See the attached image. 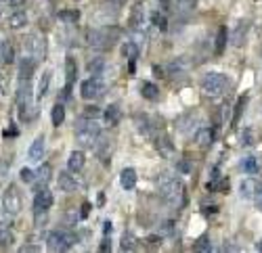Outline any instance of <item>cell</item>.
Returning <instances> with one entry per match:
<instances>
[{
  "label": "cell",
  "mask_w": 262,
  "mask_h": 253,
  "mask_svg": "<svg viewBox=\"0 0 262 253\" xmlns=\"http://www.w3.org/2000/svg\"><path fill=\"white\" fill-rule=\"evenodd\" d=\"M160 190H162V197L166 199V203H168L172 209H180L187 201L185 184H182L178 178H164L160 182Z\"/></svg>",
  "instance_id": "obj_1"
},
{
  "label": "cell",
  "mask_w": 262,
  "mask_h": 253,
  "mask_svg": "<svg viewBox=\"0 0 262 253\" xmlns=\"http://www.w3.org/2000/svg\"><path fill=\"white\" fill-rule=\"evenodd\" d=\"M84 36H86V42H88L90 48L105 50V48H111V44L120 36V30H116V28H88Z\"/></svg>",
  "instance_id": "obj_2"
},
{
  "label": "cell",
  "mask_w": 262,
  "mask_h": 253,
  "mask_svg": "<svg viewBox=\"0 0 262 253\" xmlns=\"http://www.w3.org/2000/svg\"><path fill=\"white\" fill-rule=\"evenodd\" d=\"M74 136H76V141L80 143L82 146H94L97 138L101 136V128H99V124L94 119L82 117V119H78L76 130H74Z\"/></svg>",
  "instance_id": "obj_3"
},
{
  "label": "cell",
  "mask_w": 262,
  "mask_h": 253,
  "mask_svg": "<svg viewBox=\"0 0 262 253\" xmlns=\"http://www.w3.org/2000/svg\"><path fill=\"white\" fill-rule=\"evenodd\" d=\"M202 90L210 97H218V94H222L226 90V86H229V77L224 73H218V72H210L202 77Z\"/></svg>",
  "instance_id": "obj_4"
},
{
  "label": "cell",
  "mask_w": 262,
  "mask_h": 253,
  "mask_svg": "<svg viewBox=\"0 0 262 253\" xmlns=\"http://www.w3.org/2000/svg\"><path fill=\"white\" fill-rule=\"evenodd\" d=\"M15 105L17 111L23 119H30L28 109H32V86L28 80H19V88L15 92Z\"/></svg>",
  "instance_id": "obj_5"
},
{
  "label": "cell",
  "mask_w": 262,
  "mask_h": 253,
  "mask_svg": "<svg viewBox=\"0 0 262 253\" xmlns=\"http://www.w3.org/2000/svg\"><path fill=\"white\" fill-rule=\"evenodd\" d=\"M103 92H105V86H103V82L99 80V77H88V80H84L80 84V97L86 99V101L97 99Z\"/></svg>",
  "instance_id": "obj_6"
},
{
  "label": "cell",
  "mask_w": 262,
  "mask_h": 253,
  "mask_svg": "<svg viewBox=\"0 0 262 253\" xmlns=\"http://www.w3.org/2000/svg\"><path fill=\"white\" fill-rule=\"evenodd\" d=\"M2 205H4V212L8 216H15V214L21 212V195H19V190H17L15 184H11V186L6 188L4 199H2Z\"/></svg>",
  "instance_id": "obj_7"
},
{
  "label": "cell",
  "mask_w": 262,
  "mask_h": 253,
  "mask_svg": "<svg viewBox=\"0 0 262 253\" xmlns=\"http://www.w3.org/2000/svg\"><path fill=\"white\" fill-rule=\"evenodd\" d=\"M52 193L44 186V188H38V193H36V197H34V212H36L38 216L40 214H46L48 209H50V205H52Z\"/></svg>",
  "instance_id": "obj_8"
},
{
  "label": "cell",
  "mask_w": 262,
  "mask_h": 253,
  "mask_svg": "<svg viewBox=\"0 0 262 253\" xmlns=\"http://www.w3.org/2000/svg\"><path fill=\"white\" fill-rule=\"evenodd\" d=\"M248 32H250L248 21H239L237 25H235V28H233V34H231V42H233V46L241 48L243 44H246V40H248Z\"/></svg>",
  "instance_id": "obj_9"
},
{
  "label": "cell",
  "mask_w": 262,
  "mask_h": 253,
  "mask_svg": "<svg viewBox=\"0 0 262 253\" xmlns=\"http://www.w3.org/2000/svg\"><path fill=\"white\" fill-rule=\"evenodd\" d=\"M191 69V61L187 57H176V59H172L168 67H166V72H168L170 75H180V73H185Z\"/></svg>",
  "instance_id": "obj_10"
},
{
  "label": "cell",
  "mask_w": 262,
  "mask_h": 253,
  "mask_svg": "<svg viewBox=\"0 0 262 253\" xmlns=\"http://www.w3.org/2000/svg\"><path fill=\"white\" fill-rule=\"evenodd\" d=\"M28 157L34 161V163H38L44 159V136H36L34 138V143L30 145V151H28Z\"/></svg>",
  "instance_id": "obj_11"
},
{
  "label": "cell",
  "mask_w": 262,
  "mask_h": 253,
  "mask_svg": "<svg viewBox=\"0 0 262 253\" xmlns=\"http://www.w3.org/2000/svg\"><path fill=\"white\" fill-rule=\"evenodd\" d=\"M25 48H28V52H32V57H38V59L44 57V42H42L40 36L25 38Z\"/></svg>",
  "instance_id": "obj_12"
},
{
  "label": "cell",
  "mask_w": 262,
  "mask_h": 253,
  "mask_svg": "<svg viewBox=\"0 0 262 253\" xmlns=\"http://www.w3.org/2000/svg\"><path fill=\"white\" fill-rule=\"evenodd\" d=\"M46 245H48L50 251H67L65 239H63V232H61V230H52V232H48Z\"/></svg>",
  "instance_id": "obj_13"
},
{
  "label": "cell",
  "mask_w": 262,
  "mask_h": 253,
  "mask_svg": "<svg viewBox=\"0 0 262 253\" xmlns=\"http://www.w3.org/2000/svg\"><path fill=\"white\" fill-rule=\"evenodd\" d=\"M195 143H197V146H202V149H208V146L214 143V130L212 128H199L195 132Z\"/></svg>",
  "instance_id": "obj_14"
},
{
  "label": "cell",
  "mask_w": 262,
  "mask_h": 253,
  "mask_svg": "<svg viewBox=\"0 0 262 253\" xmlns=\"http://www.w3.org/2000/svg\"><path fill=\"white\" fill-rule=\"evenodd\" d=\"M84 163H86V157H84L82 151L69 153V159H67V168H69V172H82Z\"/></svg>",
  "instance_id": "obj_15"
},
{
  "label": "cell",
  "mask_w": 262,
  "mask_h": 253,
  "mask_svg": "<svg viewBox=\"0 0 262 253\" xmlns=\"http://www.w3.org/2000/svg\"><path fill=\"white\" fill-rule=\"evenodd\" d=\"M50 180V165H40V170L36 172V176H34V182L32 184L36 188H44Z\"/></svg>",
  "instance_id": "obj_16"
},
{
  "label": "cell",
  "mask_w": 262,
  "mask_h": 253,
  "mask_svg": "<svg viewBox=\"0 0 262 253\" xmlns=\"http://www.w3.org/2000/svg\"><path fill=\"white\" fill-rule=\"evenodd\" d=\"M57 184H59L61 190H65V193H72V190L78 188V182L74 180V176H72V174H65V172H61V174H59Z\"/></svg>",
  "instance_id": "obj_17"
},
{
  "label": "cell",
  "mask_w": 262,
  "mask_h": 253,
  "mask_svg": "<svg viewBox=\"0 0 262 253\" xmlns=\"http://www.w3.org/2000/svg\"><path fill=\"white\" fill-rule=\"evenodd\" d=\"M256 188H258V182L254 178H246V180H241V184H239V193L243 199H250V197H254Z\"/></svg>",
  "instance_id": "obj_18"
},
{
  "label": "cell",
  "mask_w": 262,
  "mask_h": 253,
  "mask_svg": "<svg viewBox=\"0 0 262 253\" xmlns=\"http://www.w3.org/2000/svg\"><path fill=\"white\" fill-rule=\"evenodd\" d=\"M120 182H122V186H124L126 190H132L136 186V172L132 168H126L124 172H122Z\"/></svg>",
  "instance_id": "obj_19"
},
{
  "label": "cell",
  "mask_w": 262,
  "mask_h": 253,
  "mask_svg": "<svg viewBox=\"0 0 262 253\" xmlns=\"http://www.w3.org/2000/svg\"><path fill=\"white\" fill-rule=\"evenodd\" d=\"M34 67H36L34 61L30 57H23L19 61V80H30L32 73H34Z\"/></svg>",
  "instance_id": "obj_20"
},
{
  "label": "cell",
  "mask_w": 262,
  "mask_h": 253,
  "mask_svg": "<svg viewBox=\"0 0 262 253\" xmlns=\"http://www.w3.org/2000/svg\"><path fill=\"white\" fill-rule=\"evenodd\" d=\"M226 42H229V30L222 28L218 30V34H216V42H214V50H216V55H222L224 52V46H226Z\"/></svg>",
  "instance_id": "obj_21"
},
{
  "label": "cell",
  "mask_w": 262,
  "mask_h": 253,
  "mask_svg": "<svg viewBox=\"0 0 262 253\" xmlns=\"http://www.w3.org/2000/svg\"><path fill=\"white\" fill-rule=\"evenodd\" d=\"M145 23V13L141 6H134L132 11H130V28L132 30H141Z\"/></svg>",
  "instance_id": "obj_22"
},
{
  "label": "cell",
  "mask_w": 262,
  "mask_h": 253,
  "mask_svg": "<svg viewBox=\"0 0 262 253\" xmlns=\"http://www.w3.org/2000/svg\"><path fill=\"white\" fill-rule=\"evenodd\" d=\"M141 94H143V99H147V101H157V99H160V88H157L155 84H151V82H145L141 86Z\"/></svg>",
  "instance_id": "obj_23"
},
{
  "label": "cell",
  "mask_w": 262,
  "mask_h": 253,
  "mask_svg": "<svg viewBox=\"0 0 262 253\" xmlns=\"http://www.w3.org/2000/svg\"><path fill=\"white\" fill-rule=\"evenodd\" d=\"M120 115H122V113H120L118 105H109V107L105 109V124H107V126H116L118 121H120Z\"/></svg>",
  "instance_id": "obj_24"
},
{
  "label": "cell",
  "mask_w": 262,
  "mask_h": 253,
  "mask_svg": "<svg viewBox=\"0 0 262 253\" xmlns=\"http://www.w3.org/2000/svg\"><path fill=\"white\" fill-rule=\"evenodd\" d=\"M0 59H2L4 63H13L15 61V46L11 42H2V44H0Z\"/></svg>",
  "instance_id": "obj_25"
},
{
  "label": "cell",
  "mask_w": 262,
  "mask_h": 253,
  "mask_svg": "<svg viewBox=\"0 0 262 253\" xmlns=\"http://www.w3.org/2000/svg\"><path fill=\"white\" fill-rule=\"evenodd\" d=\"M65 75H67V84H72L78 75V65H76V59L74 57H67L65 59Z\"/></svg>",
  "instance_id": "obj_26"
},
{
  "label": "cell",
  "mask_w": 262,
  "mask_h": 253,
  "mask_svg": "<svg viewBox=\"0 0 262 253\" xmlns=\"http://www.w3.org/2000/svg\"><path fill=\"white\" fill-rule=\"evenodd\" d=\"M149 19H151V23L155 25L157 30H162V32L168 30V21H166V15H164L162 11H153V13L149 15Z\"/></svg>",
  "instance_id": "obj_27"
},
{
  "label": "cell",
  "mask_w": 262,
  "mask_h": 253,
  "mask_svg": "<svg viewBox=\"0 0 262 253\" xmlns=\"http://www.w3.org/2000/svg\"><path fill=\"white\" fill-rule=\"evenodd\" d=\"M50 119H52V126H61L65 121V107L63 105H55L50 111Z\"/></svg>",
  "instance_id": "obj_28"
},
{
  "label": "cell",
  "mask_w": 262,
  "mask_h": 253,
  "mask_svg": "<svg viewBox=\"0 0 262 253\" xmlns=\"http://www.w3.org/2000/svg\"><path fill=\"white\" fill-rule=\"evenodd\" d=\"M50 77H52L50 72H44V73L40 75V84H38V101H40V99H44V94H46L48 86H50Z\"/></svg>",
  "instance_id": "obj_29"
},
{
  "label": "cell",
  "mask_w": 262,
  "mask_h": 253,
  "mask_svg": "<svg viewBox=\"0 0 262 253\" xmlns=\"http://www.w3.org/2000/svg\"><path fill=\"white\" fill-rule=\"evenodd\" d=\"M8 23H11V28H13V30H19V28H23V25H28V17H25V13L17 11V13L11 15Z\"/></svg>",
  "instance_id": "obj_30"
},
{
  "label": "cell",
  "mask_w": 262,
  "mask_h": 253,
  "mask_svg": "<svg viewBox=\"0 0 262 253\" xmlns=\"http://www.w3.org/2000/svg\"><path fill=\"white\" fill-rule=\"evenodd\" d=\"M197 0H174V8H176L178 13H191L195 8Z\"/></svg>",
  "instance_id": "obj_31"
},
{
  "label": "cell",
  "mask_w": 262,
  "mask_h": 253,
  "mask_svg": "<svg viewBox=\"0 0 262 253\" xmlns=\"http://www.w3.org/2000/svg\"><path fill=\"white\" fill-rule=\"evenodd\" d=\"M15 243V234L4 228V226H0V247H11Z\"/></svg>",
  "instance_id": "obj_32"
},
{
  "label": "cell",
  "mask_w": 262,
  "mask_h": 253,
  "mask_svg": "<svg viewBox=\"0 0 262 253\" xmlns=\"http://www.w3.org/2000/svg\"><path fill=\"white\" fill-rule=\"evenodd\" d=\"M134 245H136V239H134V234H132V232H124V234H122V241H120L122 251L134 249Z\"/></svg>",
  "instance_id": "obj_33"
},
{
  "label": "cell",
  "mask_w": 262,
  "mask_h": 253,
  "mask_svg": "<svg viewBox=\"0 0 262 253\" xmlns=\"http://www.w3.org/2000/svg\"><path fill=\"white\" fill-rule=\"evenodd\" d=\"M122 55L126 59H136V55H138L136 42H124V44H122Z\"/></svg>",
  "instance_id": "obj_34"
},
{
  "label": "cell",
  "mask_w": 262,
  "mask_h": 253,
  "mask_svg": "<svg viewBox=\"0 0 262 253\" xmlns=\"http://www.w3.org/2000/svg\"><path fill=\"white\" fill-rule=\"evenodd\" d=\"M78 17H80V13H78V11H61L59 13V19L63 21V23H76Z\"/></svg>",
  "instance_id": "obj_35"
},
{
  "label": "cell",
  "mask_w": 262,
  "mask_h": 253,
  "mask_svg": "<svg viewBox=\"0 0 262 253\" xmlns=\"http://www.w3.org/2000/svg\"><path fill=\"white\" fill-rule=\"evenodd\" d=\"M103 69H105V61H103V59H92L90 63H88V72H90L92 75H99Z\"/></svg>",
  "instance_id": "obj_36"
},
{
  "label": "cell",
  "mask_w": 262,
  "mask_h": 253,
  "mask_svg": "<svg viewBox=\"0 0 262 253\" xmlns=\"http://www.w3.org/2000/svg\"><path fill=\"white\" fill-rule=\"evenodd\" d=\"M246 103H248V97H241L237 101V105H235V115H233V121H237L241 117V113H243V107H246Z\"/></svg>",
  "instance_id": "obj_37"
},
{
  "label": "cell",
  "mask_w": 262,
  "mask_h": 253,
  "mask_svg": "<svg viewBox=\"0 0 262 253\" xmlns=\"http://www.w3.org/2000/svg\"><path fill=\"white\" fill-rule=\"evenodd\" d=\"M243 170L250 172V174H254L258 170V163H256L254 157H246V159H243Z\"/></svg>",
  "instance_id": "obj_38"
},
{
  "label": "cell",
  "mask_w": 262,
  "mask_h": 253,
  "mask_svg": "<svg viewBox=\"0 0 262 253\" xmlns=\"http://www.w3.org/2000/svg\"><path fill=\"white\" fill-rule=\"evenodd\" d=\"M195 249H197V251H210V249H212V245H210V239L206 237V234H204V237H199V239H197Z\"/></svg>",
  "instance_id": "obj_39"
},
{
  "label": "cell",
  "mask_w": 262,
  "mask_h": 253,
  "mask_svg": "<svg viewBox=\"0 0 262 253\" xmlns=\"http://www.w3.org/2000/svg\"><path fill=\"white\" fill-rule=\"evenodd\" d=\"M34 176H36V172H32L30 168H23V170H21V180H23V182H30V184H32V182H34Z\"/></svg>",
  "instance_id": "obj_40"
},
{
  "label": "cell",
  "mask_w": 262,
  "mask_h": 253,
  "mask_svg": "<svg viewBox=\"0 0 262 253\" xmlns=\"http://www.w3.org/2000/svg\"><path fill=\"white\" fill-rule=\"evenodd\" d=\"M241 145L248 146V145H254V134L250 132V130H246V132L241 134Z\"/></svg>",
  "instance_id": "obj_41"
},
{
  "label": "cell",
  "mask_w": 262,
  "mask_h": 253,
  "mask_svg": "<svg viewBox=\"0 0 262 253\" xmlns=\"http://www.w3.org/2000/svg\"><path fill=\"white\" fill-rule=\"evenodd\" d=\"M254 201H256V207L262 212V184H258V188H256V193H254Z\"/></svg>",
  "instance_id": "obj_42"
},
{
  "label": "cell",
  "mask_w": 262,
  "mask_h": 253,
  "mask_svg": "<svg viewBox=\"0 0 262 253\" xmlns=\"http://www.w3.org/2000/svg\"><path fill=\"white\" fill-rule=\"evenodd\" d=\"M162 230H164L166 234H172V232H174V222H172V220H166V222L162 224Z\"/></svg>",
  "instance_id": "obj_43"
},
{
  "label": "cell",
  "mask_w": 262,
  "mask_h": 253,
  "mask_svg": "<svg viewBox=\"0 0 262 253\" xmlns=\"http://www.w3.org/2000/svg\"><path fill=\"white\" fill-rule=\"evenodd\" d=\"M99 115V109L97 107H86V113H84V117H97Z\"/></svg>",
  "instance_id": "obj_44"
},
{
  "label": "cell",
  "mask_w": 262,
  "mask_h": 253,
  "mask_svg": "<svg viewBox=\"0 0 262 253\" xmlns=\"http://www.w3.org/2000/svg\"><path fill=\"white\" fill-rule=\"evenodd\" d=\"M88 214H90V203H82V207H80V217L84 220V217H88Z\"/></svg>",
  "instance_id": "obj_45"
},
{
  "label": "cell",
  "mask_w": 262,
  "mask_h": 253,
  "mask_svg": "<svg viewBox=\"0 0 262 253\" xmlns=\"http://www.w3.org/2000/svg\"><path fill=\"white\" fill-rule=\"evenodd\" d=\"M178 172L189 174V172H191V163H189V161H180V163H178Z\"/></svg>",
  "instance_id": "obj_46"
},
{
  "label": "cell",
  "mask_w": 262,
  "mask_h": 253,
  "mask_svg": "<svg viewBox=\"0 0 262 253\" xmlns=\"http://www.w3.org/2000/svg\"><path fill=\"white\" fill-rule=\"evenodd\" d=\"M8 2H11V6L19 8V6H23V4H25V0H8Z\"/></svg>",
  "instance_id": "obj_47"
},
{
  "label": "cell",
  "mask_w": 262,
  "mask_h": 253,
  "mask_svg": "<svg viewBox=\"0 0 262 253\" xmlns=\"http://www.w3.org/2000/svg\"><path fill=\"white\" fill-rule=\"evenodd\" d=\"M168 6H170V0H160V8H164V11H166Z\"/></svg>",
  "instance_id": "obj_48"
},
{
  "label": "cell",
  "mask_w": 262,
  "mask_h": 253,
  "mask_svg": "<svg viewBox=\"0 0 262 253\" xmlns=\"http://www.w3.org/2000/svg\"><path fill=\"white\" fill-rule=\"evenodd\" d=\"M101 249H103V251H109V241H107V239L103 241V247H101Z\"/></svg>",
  "instance_id": "obj_49"
},
{
  "label": "cell",
  "mask_w": 262,
  "mask_h": 253,
  "mask_svg": "<svg viewBox=\"0 0 262 253\" xmlns=\"http://www.w3.org/2000/svg\"><path fill=\"white\" fill-rule=\"evenodd\" d=\"M13 134L17 136V130H6V132H4V136H13Z\"/></svg>",
  "instance_id": "obj_50"
},
{
  "label": "cell",
  "mask_w": 262,
  "mask_h": 253,
  "mask_svg": "<svg viewBox=\"0 0 262 253\" xmlns=\"http://www.w3.org/2000/svg\"><path fill=\"white\" fill-rule=\"evenodd\" d=\"M256 247H258V251H262V241H258V245H256Z\"/></svg>",
  "instance_id": "obj_51"
},
{
  "label": "cell",
  "mask_w": 262,
  "mask_h": 253,
  "mask_svg": "<svg viewBox=\"0 0 262 253\" xmlns=\"http://www.w3.org/2000/svg\"><path fill=\"white\" fill-rule=\"evenodd\" d=\"M111 2H122V0H111Z\"/></svg>",
  "instance_id": "obj_52"
}]
</instances>
